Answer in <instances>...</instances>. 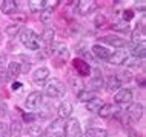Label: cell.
<instances>
[{"label": "cell", "mask_w": 146, "mask_h": 137, "mask_svg": "<svg viewBox=\"0 0 146 137\" xmlns=\"http://www.w3.org/2000/svg\"><path fill=\"white\" fill-rule=\"evenodd\" d=\"M0 9H2L3 14L13 15L15 11H17V2H15V0H3L2 5H0Z\"/></svg>", "instance_id": "cell-17"}, {"label": "cell", "mask_w": 146, "mask_h": 137, "mask_svg": "<svg viewBox=\"0 0 146 137\" xmlns=\"http://www.w3.org/2000/svg\"><path fill=\"white\" fill-rule=\"evenodd\" d=\"M5 33L9 37H15L19 33H20V26H19V23H11V25H8L5 28Z\"/></svg>", "instance_id": "cell-30"}, {"label": "cell", "mask_w": 146, "mask_h": 137, "mask_svg": "<svg viewBox=\"0 0 146 137\" xmlns=\"http://www.w3.org/2000/svg\"><path fill=\"white\" fill-rule=\"evenodd\" d=\"M94 97H96V94L92 91H89V89H80V91L77 92V100L83 102V103H88L89 100L94 99Z\"/></svg>", "instance_id": "cell-26"}, {"label": "cell", "mask_w": 146, "mask_h": 137, "mask_svg": "<svg viewBox=\"0 0 146 137\" xmlns=\"http://www.w3.org/2000/svg\"><path fill=\"white\" fill-rule=\"evenodd\" d=\"M91 51H92V54L98 59V60H106V62H108L109 56H111V51L106 48L105 45H102V43H96V45H92Z\"/></svg>", "instance_id": "cell-12"}, {"label": "cell", "mask_w": 146, "mask_h": 137, "mask_svg": "<svg viewBox=\"0 0 146 137\" xmlns=\"http://www.w3.org/2000/svg\"><path fill=\"white\" fill-rule=\"evenodd\" d=\"M54 39H56V31H54V28H45V31H43V34H42L40 43L43 42L45 45L51 46L54 43Z\"/></svg>", "instance_id": "cell-21"}, {"label": "cell", "mask_w": 146, "mask_h": 137, "mask_svg": "<svg viewBox=\"0 0 146 137\" xmlns=\"http://www.w3.org/2000/svg\"><path fill=\"white\" fill-rule=\"evenodd\" d=\"M20 88H22V83H20V82H14V83H13V89H14V91H19Z\"/></svg>", "instance_id": "cell-39"}, {"label": "cell", "mask_w": 146, "mask_h": 137, "mask_svg": "<svg viewBox=\"0 0 146 137\" xmlns=\"http://www.w3.org/2000/svg\"><path fill=\"white\" fill-rule=\"evenodd\" d=\"M83 131H82L80 122L77 119H68L66 122V137H82Z\"/></svg>", "instance_id": "cell-7"}, {"label": "cell", "mask_w": 146, "mask_h": 137, "mask_svg": "<svg viewBox=\"0 0 146 137\" xmlns=\"http://www.w3.org/2000/svg\"><path fill=\"white\" fill-rule=\"evenodd\" d=\"M66 92V86L65 83L57 79V77H52V79H48L45 83V94L49 97V99H58V97H63Z\"/></svg>", "instance_id": "cell-1"}, {"label": "cell", "mask_w": 146, "mask_h": 137, "mask_svg": "<svg viewBox=\"0 0 146 137\" xmlns=\"http://www.w3.org/2000/svg\"><path fill=\"white\" fill-rule=\"evenodd\" d=\"M43 103V94L40 91H33L28 94V97H26L25 100V106L31 109V111H35V109H38L42 106Z\"/></svg>", "instance_id": "cell-5"}, {"label": "cell", "mask_w": 146, "mask_h": 137, "mask_svg": "<svg viewBox=\"0 0 146 137\" xmlns=\"http://www.w3.org/2000/svg\"><path fill=\"white\" fill-rule=\"evenodd\" d=\"M8 128H9V137H20V136H22L23 126H22V122H20V120L13 119V120H11V125H9Z\"/></svg>", "instance_id": "cell-18"}, {"label": "cell", "mask_w": 146, "mask_h": 137, "mask_svg": "<svg viewBox=\"0 0 146 137\" xmlns=\"http://www.w3.org/2000/svg\"><path fill=\"white\" fill-rule=\"evenodd\" d=\"M9 17H13L15 22H20V23H25L26 20H28V15H26L25 13H17V11H15L13 15H9Z\"/></svg>", "instance_id": "cell-35"}, {"label": "cell", "mask_w": 146, "mask_h": 137, "mask_svg": "<svg viewBox=\"0 0 146 137\" xmlns=\"http://www.w3.org/2000/svg\"><path fill=\"white\" fill-rule=\"evenodd\" d=\"M34 119H35V116H33V114H23V120L25 122H33Z\"/></svg>", "instance_id": "cell-38"}, {"label": "cell", "mask_w": 146, "mask_h": 137, "mask_svg": "<svg viewBox=\"0 0 146 137\" xmlns=\"http://www.w3.org/2000/svg\"><path fill=\"white\" fill-rule=\"evenodd\" d=\"M48 77H49V69L46 68V66H40V68L35 69L34 74H33V80H34V83H37V85L46 83Z\"/></svg>", "instance_id": "cell-14"}, {"label": "cell", "mask_w": 146, "mask_h": 137, "mask_svg": "<svg viewBox=\"0 0 146 137\" xmlns=\"http://www.w3.org/2000/svg\"><path fill=\"white\" fill-rule=\"evenodd\" d=\"M28 6L33 13H42L45 9V0H29Z\"/></svg>", "instance_id": "cell-28"}, {"label": "cell", "mask_w": 146, "mask_h": 137, "mask_svg": "<svg viewBox=\"0 0 146 137\" xmlns=\"http://www.w3.org/2000/svg\"><path fill=\"white\" fill-rule=\"evenodd\" d=\"M131 40H132V45H141V43H145V40H146V33H145V28H143V25H137V28L132 31V34H131Z\"/></svg>", "instance_id": "cell-15"}, {"label": "cell", "mask_w": 146, "mask_h": 137, "mask_svg": "<svg viewBox=\"0 0 146 137\" xmlns=\"http://www.w3.org/2000/svg\"><path fill=\"white\" fill-rule=\"evenodd\" d=\"M126 137H140V134H139V132H135V131H129Z\"/></svg>", "instance_id": "cell-40"}, {"label": "cell", "mask_w": 146, "mask_h": 137, "mask_svg": "<svg viewBox=\"0 0 146 137\" xmlns=\"http://www.w3.org/2000/svg\"><path fill=\"white\" fill-rule=\"evenodd\" d=\"M20 74H22V63H19V62H9V65H8V76L13 77V79H17Z\"/></svg>", "instance_id": "cell-22"}, {"label": "cell", "mask_w": 146, "mask_h": 137, "mask_svg": "<svg viewBox=\"0 0 146 137\" xmlns=\"http://www.w3.org/2000/svg\"><path fill=\"white\" fill-rule=\"evenodd\" d=\"M134 19V9H125L121 13V22L125 23H129Z\"/></svg>", "instance_id": "cell-34"}, {"label": "cell", "mask_w": 146, "mask_h": 137, "mask_svg": "<svg viewBox=\"0 0 146 137\" xmlns=\"http://www.w3.org/2000/svg\"><path fill=\"white\" fill-rule=\"evenodd\" d=\"M28 136L29 137H42L43 136V130L42 126H38V125H29L28 126Z\"/></svg>", "instance_id": "cell-29"}, {"label": "cell", "mask_w": 146, "mask_h": 137, "mask_svg": "<svg viewBox=\"0 0 146 137\" xmlns=\"http://www.w3.org/2000/svg\"><path fill=\"white\" fill-rule=\"evenodd\" d=\"M20 42L23 46H26L31 51H37L40 48V37L34 33L33 29H25L20 34Z\"/></svg>", "instance_id": "cell-2"}, {"label": "cell", "mask_w": 146, "mask_h": 137, "mask_svg": "<svg viewBox=\"0 0 146 137\" xmlns=\"http://www.w3.org/2000/svg\"><path fill=\"white\" fill-rule=\"evenodd\" d=\"M120 88H121L120 79H118L117 76H109L108 77V82H106V89H108V91H111V92H114V91H118Z\"/></svg>", "instance_id": "cell-23"}, {"label": "cell", "mask_w": 146, "mask_h": 137, "mask_svg": "<svg viewBox=\"0 0 146 137\" xmlns=\"http://www.w3.org/2000/svg\"><path fill=\"white\" fill-rule=\"evenodd\" d=\"M114 102L117 105H129L132 103V91L128 88H120L114 96Z\"/></svg>", "instance_id": "cell-8"}, {"label": "cell", "mask_w": 146, "mask_h": 137, "mask_svg": "<svg viewBox=\"0 0 146 137\" xmlns=\"http://www.w3.org/2000/svg\"><path fill=\"white\" fill-rule=\"evenodd\" d=\"M115 108H114L112 103H103V106L100 108V111L97 112L100 117H103V119H108V117H111L112 114H115Z\"/></svg>", "instance_id": "cell-25"}, {"label": "cell", "mask_w": 146, "mask_h": 137, "mask_svg": "<svg viewBox=\"0 0 146 137\" xmlns=\"http://www.w3.org/2000/svg\"><path fill=\"white\" fill-rule=\"evenodd\" d=\"M120 76H121V79L117 76L118 79H120V82H131V79H132V74L129 72L128 69H126V71H121V74H120Z\"/></svg>", "instance_id": "cell-37"}, {"label": "cell", "mask_w": 146, "mask_h": 137, "mask_svg": "<svg viewBox=\"0 0 146 137\" xmlns=\"http://www.w3.org/2000/svg\"><path fill=\"white\" fill-rule=\"evenodd\" d=\"M72 111H74V108H72V105H71V102L63 100L62 103L58 105V108H57L58 119H63V120L71 119V114H72Z\"/></svg>", "instance_id": "cell-13"}, {"label": "cell", "mask_w": 146, "mask_h": 137, "mask_svg": "<svg viewBox=\"0 0 146 137\" xmlns=\"http://www.w3.org/2000/svg\"><path fill=\"white\" fill-rule=\"evenodd\" d=\"M100 40L103 42V43H106V45H111V46H114V48H117V49L123 48L125 43H126V42H125L121 37L114 36V34H111V36H105V37H102Z\"/></svg>", "instance_id": "cell-16"}, {"label": "cell", "mask_w": 146, "mask_h": 137, "mask_svg": "<svg viewBox=\"0 0 146 137\" xmlns=\"http://www.w3.org/2000/svg\"><path fill=\"white\" fill-rule=\"evenodd\" d=\"M97 8H98V5L94 0H80V2H77L76 11H77L78 15H89V14H92Z\"/></svg>", "instance_id": "cell-6"}, {"label": "cell", "mask_w": 146, "mask_h": 137, "mask_svg": "<svg viewBox=\"0 0 146 137\" xmlns=\"http://www.w3.org/2000/svg\"><path fill=\"white\" fill-rule=\"evenodd\" d=\"M86 105V109H88L89 112H92V114H97L98 111H100V108L103 106V100L98 99V97H94L92 100H89Z\"/></svg>", "instance_id": "cell-20"}, {"label": "cell", "mask_w": 146, "mask_h": 137, "mask_svg": "<svg viewBox=\"0 0 146 137\" xmlns=\"http://www.w3.org/2000/svg\"><path fill=\"white\" fill-rule=\"evenodd\" d=\"M111 29L118 31V33H129V25L125 23V22H117V23H114V25L111 26Z\"/></svg>", "instance_id": "cell-33"}, {"label": "cell", "mask_w": 146, "mask_h": 137, "mask_svg": "<svg viewBox=\"0 0 146 137\" xmlns=\"http://www.w3.org/2000/svg\"><path fill=\"white\" fill-rule=\"evenodd\" d=\"M46 137H66V122L63 119L52 120L45 131Z\"/></svg>", "instance_id": "cell-3"}, {"label": "cell", "mask_w": 146, "mask_h": 137, "mask_svg": "<svg viewBox=\"0 0 146 137\" xmlns=\"http://www.w3.org/2000/svg\"><path fill=\"white\" fill-rule=\"evenodd\" d=\"M9 136V128L5 122H0V137H8Z\"/></svg>", "instance_id": "cell-36"}, {"label": "cell", "mask_w": 146, "mask_h": 137, "mask_svg": "<svg viewBox=\"0 0 146 137\" xmlns=\"http://www.w3.org/2000/svg\"><path fill=\"white\" fill-rule=\"evenodd\" d=\"M129 57V53L126 49L123 48H120V49H117V51H114V53H111V56H109L108 59V62L111 65H115V66H120V65H123L126 63V59Z\"/></svg>", "instance_id": "cell-9"}, {"label": "cell", "mask_w": 146, "mask_h": 137, "mask_svg": "<svg viewBox=\"0 0 146 137\" xmlns=\"http://www.w3.org/2000/svg\"><path fill=\"white\" fill-rule=\"evenodd\" d=\"M40 22L45 23V25H48V23L52 22V11L51 9H43L40 13Z\"/></svg>", "instance_id": "cell-31"}, {"label": "cell", "mask_w": 146, "mask_h": 137, "mask_svg": "<svg viewBox=\"0 0 146 137\" xmlns=\"http://www.w3.org/2000/svg\"><path fill=\"white\" fill-rule=\"evenodd\" d=\"M51 51H52V57L57 60L58 66L62 63H65L69 57V51L63 43H56V42H54V43L51 45Z\"/></svg>", "instance_id": "cell-4"}, {"label": "cell", "mask_w": 146, "mask_h": 137, "mask_svg": "<svg viewBox=\"0 0 146 137\" xmlns=\"http://www.w3.org/2000/svg\"><path fill=\"white\" fill-rule=\"evenodd\" d=\"M72 68L76 69L77 74L82 76V77L91 76V66L86 60H83V59H74L72 60Z\"/></svg>", "instance_id": "cell-10"}, {"label": "cell", "mask_w": 146, "mask_h": 137, "mask_svg": "<svg viewBox=\"0 0 146 137\" xmlns=\"http://www.w3.org/2000/svg\"><path fill=\"white\" fill-rule=\"evenodd\" d=\"M83 137H108V131L103 128H88L83 132Z\"/></svg>", "instance_id": "cell-24"}, {"label": "cell", "mask_w": 146, "mask_h": 137, "mask_svg": "<svg viewBox=\"0 0 146 137\" xmlns=\"http://www.w3.org/2000/svg\"><path fill=\"white\" fill-rule=\"evenodd\" d=\"M131 56L134 59H143L146 56V48H145V43L141 45H132V49H131Z\"/></svg>", "instance_id": "cell-27"}, {"label": "cell", "mask_w": 146, "mask_h": 137, "mask_svg": "<svg viewBox=\"0 0 146 137\" xmlns=\"http://www.w3.org/2000/svg\"><path fill=\"white\" fill-rule=\"evenodd\" d=\"M145 114V108L143 105L139 103V102H134V103H129L128 105V117H131L132 120H140Z\"/></svg>", "instance_id": "cell-11"}, {"label": "cell", "mask_w": 146, "mask_h": 137, "mask_svg": "<svg viewBox=\"0 0 146 137\" xmlns=\"http://www.w3.org/2000/svg\"><path fill=\"white\" fill-rule=\"evenodd\" d=\"M94 25H96V28H105V26L108 25V19H106V15H103V14L96 15V19H94Z\"/></svg>", "instance_id": "cell-32"}, {"label": "cell", "mask_w": 146, "mask_h": 137, "mask_svg": "<svg viewBox=\"0 0 146 137\" xmlns=\"http://www.w3.org/2000/svg\"><path fill=\"white\" fill-rule=\"evenodd\" d=\"M91 85H92L94 89H102V86L105 85L103 82V76L98 69H94L92 71V77H91Z\"/></svg>", "instance_id": "cell-19"}]
</instances>
